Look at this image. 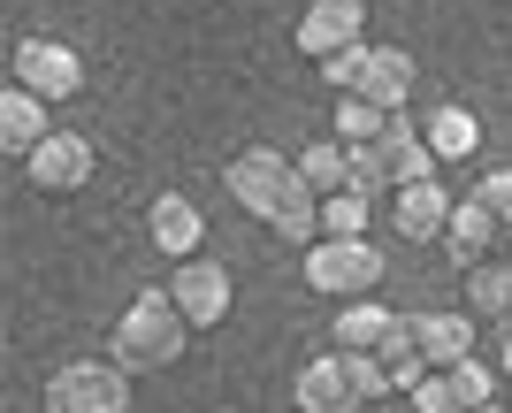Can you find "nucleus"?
Here are the masks:
<instances>
[{
  "mask_svg": "<svg viewBox=\"0 0 512 413\" xmlns=\"http://www.w3.org/2000/svg\"><path fill=\"white\" fill-rule=\"evenodd\" d=\"M459 291H467V314L474 322H512V261L497 253V261H482V268H467L459 276Z\"/></svg>",
  "mask_w": 512,
  "mask_h": 413,
  "instance_id": "a211bd4d",
  "label": "nucleus"
},
{
  "mask_svg": "<svg viewBox=\"0 0 512 413\" xmlns=\"http://www.w3.org/2000/svg\"><path fill=\"white\" fill-rule=\"evenodd\" d=\"M383 123H390V115H383V108H367L360 92H337V123H329V131H337L344 146H367V138H383Z\"/></svg>",
  "mask_w": 512,
  "mask_h": 413,
  "instance_id": "b1692460",
  "label": "nucleus"
},
{
  "mask_svg": "<svg viewBox=\"0 0 512 413\" xmlns=\"http://www.w3.org/2000/svg\"><path fill=\"white\" fill-rule=\"evenodd\" d=\"M390 276V261L375 253V238H321L314 253H306V291H321V299H375Z\"/></svg>",
  "mask_w": 512,
  "mask_h": 413,
  "instance_id": "7ed1b4c3",
  "label": "nucleus"
},
{
  "mask_svg": "<svg viewBox=\"0 0 512 413\" xmlns=\"http://www.w3.org/2000/svg\"><path fill=\"white\" fill-rule=\"evenodd\" d=\"M482 413H512V406H482Z\"/></svg>",
  "mask_w": 512,
  "mask_h": 413,
  "instance_id": "cd10ccee",
  "label": "nucleus"
},
{
  "mask_svg": "<svg viewBox=\"0 0 512 413\" xmlns=\"http://www.w3.org/2000/svg\"><path fill=\"white\" fill-rule=\"evenodd\" d=\"M92 169H100V153H92V138H85V131H54L39 153H31V161H23L31 192H46V199L85 192V184H92Z\"/></svg>",
  "mask_w": 512,
  "mask_h": 413,
  "instance_id": "1a4fd4ad",
  "label": "nucleus"
},
{
  "mask_svg": "<svg viewBox=\"0 0 512 413\" xmlns=\"http://www.w3.org/2000/svg\"><path fill=\"white\" fill-rule=\"evenodd\" d=\"M8 69H16L8 85L39 92L46 108H62V100H77V92H85V62H77V46H62V39H16Z\"/></svg>",
  "mask_w": 512,
  "mask_h": 413,
  "instance_id": "423d86ee",
  "label": "nucleus"
},
{
  "mask_svg": "<svg viewBox=\"0 0 512 413\" xmlns=\"http://www.w3.org/2000/svg\"><path fill=\"white\" fill-rule=\"evenodd\" d=\"M474 199L490 207V215H497V230H505V238H512V169H490V176H482V184H474Z\"/></svg>",
  "mask_w": 512,
  "mask_h": 413,
  "instance_id": "393cba45",
  "label": "nucleus"
},
{
  "mask_svg": "<svg viewBox=\"0 0 512 413\" xmlns=\"http://www.w3.org/2000/svg\"><path fill=\"white\" fill-rule=\"evenodd\" d=\"M505 261H512V253H505Z\"/></svg>",
  "mask_w": 512,
  "mask_h": 413,
  "instance_id": "c756f323",
  "label": "nucleus"
},
{
  "mask_svg": "<svg viewBox=\"0 0 512 413\" xmlns=\"http://www.w3.org/2000/svg\"><path fill=\"white\" fill-rule=\"evenodd\" d=\"M497 238H505V230H497V215L467 192V199H459V215H451V230H444V253L459 261V276H467V268L497 261Z\"/></svg>",
  "mask_w": 512,
  "mask_h": 413,
  "instance_id": "dca6fc26",
  "label": "nucleus"
},
{
  "mask_svg": "<svg viewBox=\"0 0 512 413\" xmlns=\"http://www.w3.org/2000/svg\"><path fill=\"white\" fill-rule=\"evenodd\" d=\"M146 238H153V253H169L176 268L199 261V245H207V215H199V199L161 192V199L146 207Z\"/></svg>",
  "mask_w": 512,
  "mask_h": 413,
  "instance_id": "ddd939ff",
  "label": "nucleus"
},
{
  "mask_svg": "<svg viewBox=\"0 0 512 413\" xmlns=\"http://www.w3.org/2000/svg\"><path fill=\"white\" fill-rule=\"evenodd\" d=\"M46 138H54V108H46L39 92L8 85L0 92V153H8V161H31Z\"/></svg>",
  "mask_w": 512,
  "mask_h": 413,
  "instance_id": "2eb2a0df",
  "label": "nucleus"
},
{
  "mask_svg": "<svg viewBox=\"0 0 512 413\" xmlns=\"http://www.w3.org/2000/svg\"><path fill=\"white\" fill-rule=\"evenodd\" d=\"M299 161V184L314 199H337V192H352V146L344 138H314L306 153H291Z\"/></svg>",
  "mask_w": 512,
  "mask_h": 413,
  "instance_id": "6ab92c4d",
  "label": "nucleus"
},
{
  "mask_svg": "<svg viewBox=\"0 0 512 413\" xmlns=\"http://www.w3.org/2000/svg\"><path fill=\"white\" fill-rule=\"evenodd\" d=\"M444 375H451V391H459V406H467V413L505 406V398H497V375H490V360H482V352H474V360H459V368H444Z\"/></svg>",
  "mask_w": 512,
  "mask_h": 413,
  "instance_id": "5701e85b",
  "label": "nucleus"
},
{
  "mask_svg": "<svg viewBox=\"0 0 512 413\" xmlns=\"http://www.w3.org/2000/svg\"><path fill=\"white\" fill-rule=\"evenodd\" d=\"M505 406H512V391H505Z\"/></svg>",
  "mask_w": 512,
  "mask_h": 413,
  "instance_id": "c85d7f7f",
  "label": "nucleus"
},
{
  "mask_svg": "<svg viewBox=\"0 0 512 413\" xmlns=\"http://www.w3.org/2000/svg\"><path fill=\"white\" fill-rule=\"evenodd\" d=\"M451 215H459V199L444 192V176H428V184H406V192H390V222H398V238H413V245H444Z\"/></svg>",
  "mask_w": 512,
  "mask_h": 413,
  "instance_id": "f8f14e48",
  "label": "nucleus"
},
{
  "mask_svg": "<svg viewBox=\"0 0 512 413\" xmlns=\"http://www.w3.org/2000/svg\"><path fill=\"white\" fill-rule=\"evenodd\" d=\"M367 230H375V199H367V192L321 199V238H367Z\"/></svg>",
  "mask_w": 512,
  "mask_h": 413,
  "instance_id": "412c9836",
  "label": "nucleus"
},
{
  "mask_svg": "<svg viewBox=\"0 0 512 413\" xmlns=\"http://www.w3.org/2000/svg\"><path fill=\"white\" fill-rule=\"evenodd\" d=\"M490 352H497V375H512V322H497V337H490Z\"/></svg>",
  "mask_w": 512,
  "mask_h": 413,
  "instance_id": "bb28decb",
  "label": "nucleus"
},
{
  "mask_svg": "<svg viewBox=\"0 0 512 413\" xmlns=\"http://www.w3.org/2000/svg\"><path fill=\"white\" fill-rule=\"evenodd\" d=\"M413 322V352H421L428 368H459V360H474V314L467 306H428V314H406Z\"/></svg>",
  "mask_w": 512,
  "mask_h": 413,
  "instance_id": "9b49d317",
  "label": "nucleus"
},
{
  "mask_svg": "<svg viewBox=\"0 0 512 413\" xmlns=\"http://www.w3.org/2000/svg\"><path fill=\"white\" fill-rule=\"evenodd\" d=\"M268 230H276L283 245H299V253H314V245H321V199L306 192V184H291V199L276 207V222H268Z\"/></svg>",
  "mask_w": 512,
  "mask_h": 413,
  "instance_id": "aec40b11",
  "label": "nucleus"
},
{
  "mask_svg": "<svg viewBox=\"0 0 512 413\" xmlns=\"http://www.w3.org/2000/svg\"><path fill=\"white\" fill-rule=\"evenodd\" d=\"M421 138H428V153H436V161H474V153H482V123H474V108H459V100L428 108Z\"/></svg>",
  "mask_w": 512,
  "mask_h": 413,
  "instance_id": "f3484780",
  "label": "nucleus"
},
{
  "mask_svg": "<svg viewBox=\"0 0 512 413\" xmlns=\"http://www.w3.org/2000/svg\"><path fill=\"white\" fill-rule=\"evenodd\" d=\"M169 299H176V314H184V322H192V337L199 329H222L230 322V306H237V276L222 261H207V253H199V261H184L169 276Z\"/></svg>",
  "mask_w": 512,
  "mask_h": 413,
  "instance_id": "6e6552de",
  "label": "nucleus"
},
{
  "mask_svg": "<svg viewBox=\"0 0 512 413\" xmlns=\"http://www.w3.org/2000/svg\"><path fill=\"white\" fill-rule=\"evenodd\" d=\"M46 413H130V375L115 360H69L46 375Z\"/></svg>",
  "mask_w": 512,
  "mask_h": 413,
  "instance_id": "39448f33",
  "label": "nucleus"
},
{
  "mask_svg": "<svg viewBox=\"0 0 512 413\" xmlns=\"http://www.w3.org/2000/svg\"><path fill=\"white\" fill-rule=\"evenodd\" d=\"M184 345H192V322L176 314L169 283L138 291V299L115 314V329H107V360H115L123 375H153V368H169V360H184Z\"/></svg>",
  "mask_w": 512,
  "mask_h": 413,
  "instance_id": "f257e3e1",
  "label": "nucleus"
},
{
  "mask_svg": "<svg viewBox=\"0 0 512 413\" xmlns=\"http://www.w3.org/2000/svg\"><path fill=\"white\" fill-rule=\"evenodd\" d=\"M375 368H383V383H390V391H421V375H436V368H428V360H421V352H413V322H406V337H398V345H383V360H375Z\"/></svg>",
  "mask_w": 512,
  "mask_h": 413,
  "instance_id": "4be33fe9",
  "label": "nucleus"
},
{
  "mask_svg": "<svg viewBox=\"0 0 512 413\" xmlns=\"http://www.w3.org/2000/svg\"><path fill=\"white\" fill-rule=\"evenodd\" d=\"M383 368L367 360V352H321V360H306L299 383H291V406L299 413H367L375 398H383Z\"/></svg>",
  "mask_w": 512,
  "mask_h": 413,
  "instance_id": "f03ea898",
  "label": "nucleus"
},
{
  "mask_svg": "<svg viewBox=\"0 0 512 413\" xmlns=\"http://www.w3.org/2000/svg\"><path fill=\"white\" fill-rule=\"evenodd\" d=\"M299 54L306 62H337V54H352V46H367V0H306L299 8Z\"/></svg>",
  "mask_w": 512,
  "mask_h": 413,
  "instance_id": "0eeeda50",
  "label": "nucleus"
},
{
  "mask_svg": "<svg viewBox=\"0 0 512 413\" xmlns=\"http://www.w3.org/2000/svg\"><path fill=\"white\" fill-rule=\"evenodd\" d=\"M413 85H421V69H413L406 46H367V54H360V77H352V92H360L367 108H383V115H406Z\"/></svg>",
  "mask_w": 512,
  "mask_h": 413,
  "instance_id": "9d476101",
  "label": "nucleus"
},
{
  "mask_svg": "<svg viewBox=\"0 0 512 413\" xmlns=\"http://www.w3.org/2000/svg\"><path fill=\"white\" fill-rule=\"evenodd\" d=\"M413 413H467L459 406V391H451V375L436 368V375H421V391H413Z\"/></svg>",
  "mask_w": 512,
  "mask_h": 413,
  "instance_id": "a878e982",
  "label": "nucleus"
},
{
  "mask_svg": "<svg viewBox=\"0 0 512 413\" xmlns=\"http://www.w3.org/2000/svg\"><path fill=\"white\" fill-rule=\"evenodd\" d=\"M291 184H299V161L276 153V146H245V153H230V169H222V192L260 222H276V207L291 199Z\"/></svg>",
  "mask_w": 512,
  "mask_h": 413,
  "instance_id": "20e7f679",
  "label": "nucleus"
},
{
  "mask_svg": "<svg viewBox=\"0 0 512 413\" xmlns=\"http://www.w3.org/2000/svg\"><path fill=\"white\" fill-rule=\"evenodd\" d=\"M329 329H337V352H367V360H383V345H398L406 337V314L383 299H352L329 314Z\"/></svg>",
  "mask_w": 512,
  "mask_h": 413,
  "instance_id": "4468645a",
  "label": "nucleus"
}]
</instances>
